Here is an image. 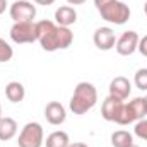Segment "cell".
I'll return each instance as SVG.
<instances>
[{"mask_svg":"<svg viewBox=\"0 0 147 147\" xmlns=\"http://www.w3.org/2000/svg\"><path fill=\"white\" fill-rule=\"evenodd\" d=\"M36 36L38 43L45 51H58L67 50L74 43V33L70 28L58 26L53 21H39L36 22Z\"/></svg>","mask_w":147,"mask_h":147,"instance_id":"cell-1","label":"cell"},{"mask_svg":"<svg viewBox=\"0 0 147 147\" xmlns=\"http://www.w3.org/2000/svg\"><path fill=\"white\" fill-rule=\"evenodd\" d=\"M96 103H98V89L94 87V84L84 80L75 86L69 108L74 115H84L89 110H92Z\"/></svg>","mask_w":147,"mask_h":147,"instance_id":"cell-2","label":"cell"},{"mask_svg":"<svg viewBox=\"0 0 147 147\" xmlns=\"http://www.w3.org/2000/svg\"><path fill=\"white\" fill-rule=\"evenodd\" d=\"M98 12L101 14V17L106 22H111L115 26H123L130 19V14H132L130 7L125 2H120V0H111L110 3L101 7Z\"/></svg>","mask_w":147,"mask_h":147,"instance_id":"cell-3","label":"cell"},{"mask_svg":"<svg viewBox=\"0 0 147 147\" xmlns=\"http://www.w3.org/2000/svg\"><path fill=\"white\" fill-rule=\"evenodd\" d=\"M147 116V103L146 98H134L127 105H123V111L120 115L118 125H130L137 123L139 120Z\"/></svg>","mask_w":147,"mask_h":147,"instance_id":"cell-4","label":"cell"},{"mask_svg":"<svg viewBox=\"0 0 147 147\" xmlns=\"http://www.w3.org/2000/svg\"><path fill=\"white\" fill-rule=\"evenodd\" d=\"M45 144V130L41 123L29 121L22 127L19 137H17V146L19 147H41Z\"/></svg>","mask_w":147,"mask_h":147,"instance_id":"cell-5","label":"cell"},{"mask_svg":"<svg viewBox=\"0 0 147 147\" xmlns=\"http://www.w3.org/2000/svg\"><path fill=\"white\" fill-rule=\"evenodd\" d=\"M9 14L14 22H34L36 5H33L29 0H16L9 7Z\"/></svg>","mask_w":147,"mask_h":147,"instance_id":"cell-6","label":"cell"},{"mask_svg":"<svg viewBox=\"0 0 147 147\" xmlns=\"http://www.w3.org/2000/svg\"><path fill=\"white\" fill-rule=\"evenodd\" d=\"M10 39L16 45H26L38 41L36 36V22H14L10 28Z\"/></svg>","mask_w":147,"mask_h":147,"instance_id":"cell-7","label":"cell"},{"mask_svg":"<svg viewBox=\"0 0 147 147\" xmlns=\"http://www.w3.org/2000/svg\"><path fill=\"white\" fill-rule=\"evenodd\" d=\"M139 34L135 31H125L121 36L116 39L115 43V50L118 55L121 57H130L137 51V46H139Z\"/></svg>","mask_w":147,"mask_h":147,"instance_id":"cell-8","label":"cell"},{"mask_svg":"<svg viewBox=\"0 0 147 147\" xmlns=\"http://www.w3.org/2000/svg\"><path fill=\"white\" fill-rule=\"evenodd\" d=\"M123 101L118 99V98H113V96H108L103 105H101V116L106 120V121H113V123H118L120 120V115L123 111Z\"/></svg>","mask_w":147,"mask_h":147,"instance_id":"cell-9","label":"cell"},{"mask_svg":"<svg viewBox=\"0 0 147 147\" xmlns=\"http://www.w3.org/2000/svg\"><path fill=\"white\" fill-rule=\"evenodd\" d=\"M92 41L96 45L98 50L101 51H108L111 48H115V43H116V34L115 31L108 28V26H103V28H98L94 31V36H92Z\"/></svg>","mask_w":147,"mask_h":147,"instance_id":"cell-10","label":"cell"},{"mask_svg":"<svg viewBox=\"0 0 147 147\" xmlns=\"http://www.w3.org/2000/svg\"><path fill=\"white\" fill-rule=\"evenodd\" d=\"M45 118L50 125H62L65 120H67V110L62 103L58 101H50L46 106H45Z\"/></svg>","mask_w":147,"mask_h":147,"instance_id":"cell-11","label":"cell"},{"mask_svg":"<svg viewBox=\"0 0 147 147\" xmlns=\"http://www.w3.org/2000/svg\"><path fill=\"white\" fill-rule=\"evenodd\" d=\"M130 92H132V84L127 77L118 75L110 82V96H113V98H118V99L125 101L130 96Z\"/></svg>","mask_w":147,"mask_h":147,"instance_id":"cell-12","label":"cell"},{"mask_svg":"<svg viewBox=\"0 0 147 147\" xmlns=\"http://www.w3.org/2000/svg\"><path fill=\"white\" fill-rule=\"evenodd\" d=\"M55 22L63 28H70L77 22V10L72 5H62L55 10Z\"/></svg>","mask_w":147,"mask_h":147,"instance_id":"cell-13","label":"cell"},{"mask_svg":"<svg viewBox=\"0 0 147 147\" xmlns=\"http://www.w3.org/2000/svg\"><path fill=\"white\" fill-rule=\"evenodd\" d=\"M17 135V121L10 116H2L0 118V140L7 142Z\"/></svg>","mask_w":147,"mask_h":147,"instance_id":"cell-14","label":"cell"},{"mask_svg":"<svg viewBox=\"0 0 147 147\" xmlns=\"http://www.w3.org/2000/svg\"><path fill=\"white\" fill-rule=\"evenodd\" d=\"M5 96L10 103H21L24 98H26V89L21 82L17 80H12L5 86Z\"/></svg>","mask_w":147,"mask_h":147,"instance_id":"cell-15","label":"cell"},{"mask_svg":"<svg viewBox=\"0 0 147 147\" xmlns=\"http://www.w3.org/2000/svg\"><path fill=\"white\" fill-rule=\"evenodd\" d=\"M45 146L46 147H69L70 146V137L63 130H55V132H51L46 137Z\"/></svg>","mask_w":147,"mask_h":147,"instance_id":"cell-16","label":"cell"},{"mask_svg":"<svg viewBox=\"0 0 147 147\" xmlns=\"http://www.w3.org/2000/svg\"><path fill=\"white\" fill-rule=\"evenodd\" d=\"M134 144V135L127 130H116L111 134V146L113 147H130Z\"/></svg>","mask_w":147,"mask_h":147,"instance_id":"cell-17","label":"cell"},{"mask_svg":"<svg viewBox=\"0 0 147 147\" xmlns=\"http://www.w3.org/2000/svg\"><path fill=\"white\" fill-rule=\"evenodd\" d=\"M12 57H14V50H12V46H10L5 39L0 38V63H7V62H10Z\"/></svg>","mask_w":147,"mask_h":147,"instance_id":"cell-18","label":"cell"},{"mask_svg":"<svg viewBox=\"0 0 147 147\" xmlns=\"http://www.w3.org/2000/svg\"><path fill=\"white\" fill-rule=\"evenodd\" d=\"M134 84H135L137 89H140V91H147V69H139V70L135 72Z\"/></svg>","mask_w":147,"mask_h":147,"instance_id":"cell-19","label":"cell"},{"mask_svg":"<svg viewBox=\"0 0 147 147\" xmlns=\"http://www.w3.org/2000/svg\"><path fill=\"white\" fill-rule=\"evenodd\" d=\"M134 134H135L139 139L147 140V118H142V120H139V121L135 123V127H134Z\"/></svg>","mask_w":147,"mask_h":147,"instance_id":"cell-20","label":"cell"},{"mask_svg":"<svg viewBox=\"0 0 147 147\" xmlns=\"http://www.w3.org/2000/svg\"><path fill=\"white\" fill-rule=\"evenodd\" d=\"M137 50L140 51V55L147 57V34L139 39V46H137Z\"/></svg>","mask_w":147,"mask_h":147,"instance_id":"cell-21","label":"cell"},{"mask_svg":"<svg viewBox=\"0 0 147 147\" xmlns=\"http://www.w3.org/2000/svg\"><path fill=\"white\" fill-rule=\"evenodd\" d=\"M110 2H111V0H94V5H96V9L99 10L101 7H105V5H106V3H110Z\"/></svg>","mask_w":147,"mask_h":147,"instance_id":"cell-22","label":"cell"},{"mask_svg":"<svg viewBox=\"0 0 147 147\" xmlns=\"http://www.w3.org/2000/svg\"><path fill=\"white\" fill-rule=\"evenodd\" d=\"M33 2L38 5H53L55 3V0H33Z\"/></svg>","mask_w":147,"mask_h":147,"instance_id":"cell-23","label":"cell"},{"mask_svg":"<svg viewBox=\"0 0 147 147\" xmlns=\"http://www.w3.org/2000/svg\"><path fill=\"white\" fill-rule=\"evenodd\" d=\"M7 7H9V3H7V0H0V16L7 10Z\"/></svg>","mask_w":147,"mask_h":147,"instance_id":"cell-24","label":"cell"},{"mask_svg":"<svg viewBox=\"0 0 147 147\" xmlns=\"http://www.w3.org/2000/svg\"><path fill=\"white\" fill-rule=\"evenodd\" d=\"M87 0H67V3L69 5H82V3H86Z\"/></svg>","mask_w":147,"mask_h":147,"instance_id":"cell-25","label":"cell"},{"mask_svg":"<svg viewBox=\"0 0 147 147\" xmlns=\"http://www.w3.org/2000/svg\"><path fill=\"white\" fill-rule=\"evenodd\" d=\"M69 147H89V146L84 144V142H70V146Z\"/></svg>","mask_w":147,"mask_h":147,"instance_id":"cell-26","label":"cell"},{"mask_svg":"<svg viewBox=\"0 0 147 147\" xmlns=\"http://www.w3.org/2000/svg\"><path fill=\"white\" fill-rule=\"evenodd\" d=\"M144 12H146V16H147V2H146V5H144Z\"/></svg>","mask_w":147,"mask_h":147,"instance_id":"cell-27","label":"cell"},{"mask_svg":"<svg viewBox=\"0 0 147 147\" xmlns=\"http://www.w3.org/2000/svg\"><path fill=\"white\" fill-rule=\"evenodd\" d=\"M130 147H140V146H137V144H132V146H130Z\"/></svg>","mask_w":147,"mask_h":147,"instance_id":"cell-28","label":"cell"},{"mask_svg":"<svg viewBox=\"0 0 147 147\" xmlns=\"http://www.w3.org/2000/svg\"><path fill=\"white\" fill-rule=\"evenodd\" d=\"M0 118H2V105H0Z\"/></svg>","mask_w":147,"mask_h":147,"instance_id":"cell-29","label":"cell"},{"mask_svg":"<svg viewBox=\"0 0 147 147\" xmlns=\"http://www.w3.org/2000/svg\"><path fill=\"white\" fill-rule=\"evenodd\" d=\"M146 103H147V96H146Z\"/></svg>","mask_w":147,"mask_h":147,"instance_id":"cell-30","label":"cell"}]
</instances>
